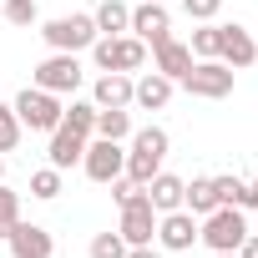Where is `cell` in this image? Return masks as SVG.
<instances>
[{"mask_svg":"<svg viewBox=\"0 0 258 258\" xmlns=\"http://www.w3.org/2000/svg\"><path fill=\"white\" fill-rule=\"evenodd\" d=\"M162 157H167V132H162V126H142V132H132V147H126V177L147 187L162 172Z\"/></svg>","mask_w":258,"mask_h":258,"instance_id":"obj_1","label":"cell"},{"mask_svg":"<svg viewBox=\"0 0 258 258\" xmlns=\"http://www.w3.org/2000/svg\"><path fill=\"white\" fill-rule=\"evenodd\" d=\"M248 238V223H243V208H213L203 223H198V243H208L213 253H238V243Z\"/></svg>","mask_w":258,"mask_h":258,"instance_id":"obj_2","label":"cell"},{"mask_svg":"<svg viewBox=\"0 0 258 258\" xmlns=\"http://www.w3.org/2000/svg\"><path fill=\"white\" fill-rule=\"evenodd\" d=\"M91 61L101 66V71H142V61H147V46L137 41V36H96L91 41Z\"/></svg>","mask_w":258,"mask_h":258,"instance_id":"obj_3","label":"cell"},{"mask_svg":"<svg viewBox=\"0 0 258 258\" xmlns=\"http://www.w3.org/2000/svg\"><path fill=\"white\" fill-rule=\"evenodd\" d=\"M16 116H21V126H31V132H56L61 126V96H51V91H41V86H26L16 101Z\"/></svg>","mask_w":258,"mask_h":258,"instance_id":"obj_4","label":"cell"},{"mask_svg":"<svg viewBox=\"0 0 258 258\" xmlns=\"http://www.w3.org/2000/svg\"><path fill=\"white\" fill-rule=\"evenodd\" d=\"M41 36H46L51 51H71V56H76V51H91V41H96L101 31H96L91 16H56V21L41 26Z\"/></svg>","mask_w":258,"mask_h":258,"instance_id":"obj_5","label":"cell"},{"mask_svg":"<svg viewBox=\"0 0 258 258\" xmlns=\"http://www.w3.org/2000/svg\"><path fill=\"white\" fill-rule=\"evenodd\" d=\"M81 172H86L91 182H111V177H121V172H126V152H121V142H111V137H86Z\"/></svg>","mask_w":258,"mask_h":258,"instance_id":"obj_6","label":"cell"},{"mask_svg":"<svg viewBox=\"0 0 258 258\" xmlns=\"http://www.w3.org/2000/svg\"><path fill=\"white\" fill-rule=\"evenodd\" d=\"M36 86H41V91H51V96L76 91V86H81V61H76L71 51H51V56L36 66Z\"/></svg>","mask_w":258,"mask_h":258,"instance_id":"obj_7","label":"cell"},{"mask_svg":"<svg viewBox=\"0 0 258 258\" xmlns=\"http://www.w3.org/2000/svg\"><path fill=\"white\" fill-rule=\"evenodd\" d=\"M182 86H187L192 96H203V101H223V96L233 91V66H223L218 56H213V61H192V71L182 76Z\"/></svg>","mask_w":258,"mask_h":258,"instance_id":"obj_8","label":"cell"},{"mask_svg":"<svg viewBox=\"0 0 258 258\" xmlns=\"http://www.w3.org/2000/svg\"><path fill=\"white\" fill-rule=\"evenodd\" d=\"M198 213H187V208H172V213H162L157 218V243L167 248V253H187L192 243H198Z\"/></svg>","mask_w":258,"mask_h":258,"instance_id":"obj_9","label":"cell"},{"mask_svg":"<svg viewBox=\"0 0 258 258\" xmlns=\"http://www.w3.org/2000/svg\"><path fill=\"white\" fill-rule=\"evenodd\" d=\"M157 218H162V213H157V208L147 203V192H142L137 203H126V208H121V223H116V233L126 238V248L152 243V238H157Z\"/></svg>","mask_w":258,"mask_h":258,"instance_id":"obj_10","label":"cell"},{"mask_svg":"<svg viewBox=\"0 0 258 258\" xmlns=\"http://www.w3.org/2000/svg\"><path fill=\"white\" fill-rule=\"evenodd\" d=\"M126 31H132L142 46H162L167 36H172V21H167V6H162V0H142V6L132 11V26H126Z\"/></svg>","mask_w":258,"mask_h":258,"instance_id":"obj_11","label":"cell"},{"mask_svg":"<svg viewBox=\"0 0 258 258\" xmlns=\"http://www.w3.org/2000/svg\"><path fill=\"white\" fill-rule=\"evenodd\" d=\"M6 243H11V258H51V248H56V238L41 223H16Z\"/></svg>","mask_w":258,"mask_h":258,"instance_id":"obj_12","label":"cell"},{"mask_svg":"<svg viewBox=\"0 0 258 258\" xmlns=\"http://www.w3.org/2000/svg\"><path fill=\"white\" fill-rule=\"evenodd\" d=\"M218 61L233 66V71H243V66L258 61V41H253L243 26H223V51H218Z\"/></svg>","mask_w":258,"mask_h":258,"instance_id":"obj_13","label":"cell"},{"mask_svg":"<svg viewBox=\"0 0 258 258\" xmlns=\"http://www.w3.org/2000/svg\"><path fill=\"white\" fill-rule=\"evenodd\" d=\"M132 76H126V71H101V81L91 86V101L106 111V106H132Z\"/></svg>","mask_w":258,"mask_h":258,"instance_id":"obj_14","label":"cell"},{"mask_svg":"<svg viewBox=\"0 0 258 258\" xmlns=\"http://www.w3.org/2000/svg\"><path fill=\"white\" fill-rule=\"evenodd\" d=\"M152 56H157V66L152 71H162L167 81H182L187 71H192V46H182V41H162V46H152Z\"/></svg>","mask_w":258,"mask_h":258,"instance_id":"obj_15","label":"cell"},{"mask_svg":"<svg viewBox=\"0 0 258 258\" xmlns=\"http://www.w3.org/2000/svg\"><path fill=\"white\" fill-rule=\"evenodd\" d=\"M81 152H86V137L66 132V126H56V132H51V147H46V157H51V167H56V172L76 167V162H81Z\"/></svg>","mask_w":258,"mask_h":258,"instance_id":"obj_16","label":"cell"},{"mask_svg":"<svg viewBox=\"0 0 258 258\" xmlns=\"http://www.w3.org/2000/svg\"><path fill=\"white\" fill-rule=\"evenodd\" d=\"M172 86H177V81H167L162 71H147V76L132 86V101H137V106H147V111H157V106H167V101H172Z\"/></svg>","mask_w":258,"mask_h":258,"instance_id":"obj_17","label":"cell"},{"mask_svg":"<svg viewBox=\"0 0 258 258\" xmlns=\"http://www.w3.org/2000/svg\"><path fill=\"white\" fill-rule=\"evenodd\" d=\"M182 177H172V172H157L152 182H147V203L157 208V213H172V208H182Z\"/></svg>","mask_w":258,"mask_h":258,"instance_id":"obj_18","label":"cell"},{"mask_svg":"<svg viewBox=\"0 0 258 258\" xmlns=\"http://www.w3.org/2000/svg\"><path fill=\"white\" fill-rule=\"evenodd\" d=\"M91 21H96L101 36H126V26H132V6H126V0H101V6L91 11Z\"/></svg>","mask_w":258,"mask_h":258,"instance_id":"obj_19","label":"cell"},{"mask_svg":"<svg viewBox=\"0 0 258 258\" xmlns=\"http://www.w3.org/2000/svg\"><path fill=\"white\" fill-rule=\"evenodd\" d=\"M182 208H187V213H198V218H208L213 208H223V203H218V187H213V177H192V182L182 187Z\"/></svg>","mask_w":258,"mask_h":258,"instance_id":"obj_20","label":"cell"},{"mask_svg":"<svg viewBox=\"0 0 258 258\" xmlns=\"http://www.w3.org/2000/svg\"><path fill=\"white\" fill-rule=\"evenodd\" d=\"M91 137H111V142H126L132 137V116H126V106H96V132Z\"/></svg>","mask_w":258,"mask_h":258,"instance_id":"obj_21","label":"cell"},{"mask_svg":"<svg viewBox=\"0 0 258 258\" xmlns=\"http://www.w3.org/2000/svg\"><path fill=\"white\" fill-rule=\"evenodd\" d=\"M61 126L76 132V137H91V132H96V101H71V106L61 111Z\"/></svg>","mask_w":258,"mask_h":258,"instance_id":"obj_22","label":"cell"},{"mask_svg":"<svg viewBox=\"0 0 258 258\" xmlns=\"http://www.w3.org/2000/svg\"><path fill=\"white\" fill-rule=\"evenodd\" d=\"M223 51V26L203 21V31H192V61H213Z\"/></svg>","mask_w":258,"mask_h":258,"instance_id":"obj_23","label":"cell"},{"mask_svg":"<svg viewBox=\"0 0 258 258\" xmlns=\"http://www.w3.org/2000/svg\"><path fill=\"white\" fill-rule=\"evenodd\" d=\"M31 198H41V203L61 198V172H56V167H41V172H31Z\"/></svg>","mask_w":258,"mask_h":258,"instance_id":"obj_24","label":"cell"},{"mask_svg":"<svg viewBox=\"0 0 258 258\" xmlns=\"http://www.w3.org/2000/svg\"><path fill=\"white\" fill-rule=\"evenodd\" d=\"M21 116H16V106H0V152H16V142H21Z\"/></svg>","mask_w":258,"mask_h":258,"instance_id":"obj_25","label":"cell"},{"mask_svg":"<svg viewBox=\"0 0 258 258\" xmlns=\"http://www.w3.org/2000/svg\"><path fill=\"white\" fill-rule=\"evenodd\" d=\"M21 223V192L0 187V238H11V228Z\"/></svg>","mask_w":258,"mask_h":258,"instance_id":"obj_26","label":"cell"},{"mask_svg":"<svg viewBox=\"0 0 258 258\" xmlns=\"http://www.w3.org/2000/svg\"><path fill=\"white\" fill-rule=\"evenodd\" d=\"M0 16H6L11 26H21V31H26V26H36V16H41V11H36V0H6V6H0Z\"/></svg>","mask_w":258,"mask_h":258,"instance_id":"obj_27","label":"cell"},{"mask_svg":"<svg viewBox=\"0 0 258 258\" xmlns=\"http://www.w3.org/2000/svg\"><path fill=\"white\" fill-rule=\"evenodd\" d=\"M91 258H126V238L121 233H96L91 238Z\"/></svg>","mask_w":258,"mask_h":258,"instance_id":"obj_28","label":"cell"},{"mask_svg":"<svg viewBox=\"0 0 258 258\" xmlns=\"http://www.w3.org/2000/svg\"><path fill=\"white\" fill-rule=\"evenodd\" d=\"M142 192H147V187H142V182H132L126 172H121V177H111V198H116V208H126V203H137Z\"/></svg>","mask_w":258,"mask_h":258,"instance_id":"obj_29","label":"cell"},{"mask_svg":"<svg viewBox=\"0 0 258 258\" xmlns=\"http://www.w3.org/2000/svg\"><path fill=\"white\" fill-rule=\"evenodd\" d=\"M213 187H218V203L238 208V192H243V177H213Z\"/></svg>","mask_w":258,"mask_h":258,"instance_id":"obj_30","label":"cell"},{"mask_svg":"<svg viewBox=\"0 0 258 258\" xmlns=\"http://www.w3.org/2000/svg\"><path fill=\"white\" fill-rule=\"evenodd\" d=\"M182 11H187L192 21H213V16L223 11V0H182Z\"/></svg>","mask_w":258,"mask_h":258,"instance_id":"obj_31","label":"cell"},{"mask_svg":"<svg viewBox=\"0 0 258 258\" xmlns=\"http://www.w3.org/2000/svg\"><path fill=\"white\" fill-rule=\"evenodd\" d=\"M238 208L248 213V208H258V182H243V192H238Z\"/></svg>","mask_w":258,"mask_h":258,"instance_id":"obj_32","label":"cell"},{"mask_svg":"<svg viewBox=\"0 0 258 258\" xmlns=\"http://www.w3.org/2000/svg\"><path fill=\"white\" fill-rule=\"evenodd\" d=\"M238 258H258V233H248V238L238 243Z\"/></svg>","mask_w":258,"mask_h":258,"instance_id":"obj_33","label":"cell"},{"mask_svg":"<svg viewBox=\"0 0 258 258\" xmlns=\"http://www.w3.org/2000/svg\"><path fill=\"white\" fill-rule=\"evenodd\" d=\"M126 258H162L152 243H137V248H126Z\"/></svg>","mask_w":258,"mask_h":258,"instance_id":"obj_34","label":"cell"},{"mask_svg":"<svg viewBox=\"0 0 258 258\" xmlns=\"http://www.w3.org/2000/svg\"><path fill=\"white\" fill-rule=\"evenodd\" d=\"M213 258H238V253H213Z\"/></svg>","mask_w":258,"mask_h":258,"instance_id":"obj_35","label":"cell"},{"mask_svg":"<svg viewBox=\"0 0 258 258\" xmlns=\"http://www.w3.org/2000/svg\"><path fill=\"white\" fill-rule=\"evenodd\" d=\"M0 177H6V162H0Z\"/></svg>","mask_w":258,"mask_h":258,"instance_id":"obj_36","label":"cell"},{"mask_svg":"<svg viewBox=\"0 0 258 258\" xmlns=\"http://www.w3.org/2000/svg\"><path fill=\"white\" fill-rule=\"evenodd\" d=\"M162 6H167V0H162Z\"/></svg>","mask_w":258,"mask_h":258,"instance_id":"obj_37","label":"cell"}]
</instances>
